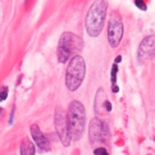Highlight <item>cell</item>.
I'll use <instances>...</instances> for the list:
<instances>
[{
    "mask_svg": "<svg viewBox=\"0 0 155 155\" xmlns=\"http://www.w3.org/2000/svg\"><path fill=\"white\" fill-rule=\"evenodd\" d=\"M7 96H8V87H2V93H0V100H2V101L7 100Z\"/></svg>",
    "mask_w": 155,
    "mask_h": 155,
    "instance_id": "14",
    "label": "cell"
},
{
    "mask_svg": "<svg viewBox=\"0 0 155 155\" xmlns=\"http://www.w3.org/2000/svg\"><path fill=\"white\" fill-rule=\"evenodd\" d=\"M67 119H68V127L71 138L74 141H78L82 137L86 124V112L85 106L80 101H72L68 106V113H67Z\"/></svg>",
    "mask_w": 155,
    "mask_h": 155,
    "instance_id": "2",
    "label": "cell"
},
{
    "mask_svg": "<svg viewBox=\"0 0 155 155\" xmlns=\"http://www.w3.org/2000/svg\"><path fill=\"white\" fill-rule=\"evenodd\" d=\"M82 47H84V41L80 36L72 32H64L58 44V60L59 63L68 62L73 56L80 54Z\"/></svg>",
    "mask_w": 155,
    "mask_h": 155,
    "instance_id": "3",
    "label": "cell"
},
{
    "mask_svg": "<svg viewBox=\"0 0 155 155\" xmlns=\"http://www.w3.org/2000/svg\"><path fill=\"white\" fill-rule=\"evenodd\" d=\"M117 73H118V64L117 63H114L113 67H112V73H110V81H112L113 86L115 84V80H117Z\"/></svg>",
    "mask_w": 155,
    "mask_h": 155,
    "instance_id": "12",
    "label": "cell"
},
{
    "mask_svg": "<svg viewBox=\"0 0 155 155\" xmlns=\"http://www.w3.org/2000/svg\"><path fill=\"white\" fill-rule=\"evenodd\" d=\"M106 0H95L86 16V31L91 37H98L103 31L106 16Z\"/></svg>",
    "mask_w": 155,
    "mask_h": 155,
    "instance_id": "1",
    "label": "cell"
},
{
    "mask_svg": "<svg viewBox=\"0 0 155 155\" xmlns=\"http://www.w3.org/2000/svg\"><path fill=\"white\" fill-rule=\"evenodd\" d=\"M106 100H108V98H106V94L104 93V90L99 89L98 93H96V96H95V112L98 114L101 113V109H105Z\"/></svg>",
    "mask_w": 155,
    "mask_h": 155,
    "instance_id": "10",
    "label": "cell"
},
{
    "mask_svg": "<svg viewBox=\"0 0 155 155\" xmlns=\"http://www.w3.org/2000/svg\"><path fill=\"white\" fill-rule=\"evenodd\" d=\"M155 56V35L145 37L144 40L140 42L138 51H137V59L138 63H145L146 60L151 59Z\"/></svg>",
    "mask_w": 155,
    "mask_h": 155,
    "instance_id": "8",
    "label": "cell"
},
{
    "mask_svg": "<svg viewBox=\"0 0 155 155\" xmlns=\"http://www.w3.org/2000/svg\"><path fill=\"white\" fill-rule=\"evenodd\" d=\"M94 154L95 155H109L105 147H98V149H95L94 150Z\"/></svg>",
    "mask_w": 155,
    "mask_h": 155,
    "instance_id": "13",
    "label": "cell"
},
{
    "mask_svg": "<svg viewBox=\"0 0 155 155\" xmlns=\"http://www.w3.org/2000/svg\"><path fill=\"white\" fill-rule=\"evenodd\" d=\"M124 27L122 23V19L119 16H113L109 21L108 26V40L112 47H117L119 45L120 40L123 37Z\"/></svg>",
    "mask_w": 155,
    "mask_h": 155,
    "instance_id": "7",
    "label": "cell"
},
{
    "mask_svg": "<svg viewBox=\"0 0 155 155\" xmlns=\"http://www.w3.org/2000/svg\"><path fill=\"white\" fill-rule=\"evenodd\" d=\"M86 74V63L81 55H76L71 59L65 72V86L69 91H76L84 82Z\"/></svg>",
    "mask_w": 155,
    "mask_h": 155,
    "instance_id": "4",
    "label": "cell"
},
{
    "mask_svg": "<svg viewBox=\"0 0 155 155\" xmlns=\"http://www.w3.org/2000/svg\"><path fill=\"white\" fill-rule=\"evenodd\" d=\"M135 4H136V7H138L141 11H146V4L144 3V0H135Z\"/></svg>",
    "mask_w": 155,
    "mask_h": 155,
    "instance_id": "15",
    "label": "cell"
},
{
    "mask_svg": "<svg viewBox=\"0 0 155 155\" xmlns=\"http://www.w3.org/2000/svg\"><path fill=\"white\" fill-rule=\"evenodd\" d=\"M89 137L91 144H99V142H105L109 138V129L108 124L103 122L99 118H94L90 122V128H89Z\"/></svg>",
    "mask_w": 155,
    "mask_h": 155,
    "instance_id": "6",
    "label": "cell"
},
{
    "mask_svg": "<svg viewBox=\"0 0 155 155\" xmlns=\"http://www.w3.org/2000/svg\"><path fill=\"white\" fill-rule=\"evenodd\" d=\"M105 110H106V112H112V104H110V101L109 100H106L105 101Z\"/></svg>",
    "mask_w": 155,
    "mask_h": 155,
    "instance_id": "16",
    "label": "cell"
},
{
    "mask_svg": "<svg viewBox=\"0 0 155 155\" xmlns=\"http://www.w3.org/2000/svg\"><path fill=\"white\" fill-rule=\"evenodd\" d=\"M112 91H113L114 94H115V93H118V91H119V87H118L117 85H114V86H113V89H112Z\"/></svg>",
    "mask_w": 155,
    "mask_h": 155,
    "instance_id": "17",
    "label": "cell"
},
{
    "mask_svg": "<svg viewBox=\"0 0 155 155\" xmlns=\"http://www.w3.org/2000/svg\"><path fill=\"white\" fill-rule=\"evenodd\" d=\"M54 126L58 132L62 144L64 146H69L71 144V133H69V127H68V119L64 112L62 110V108H56L55 114H54Z\"/></svg>",
    "mask_w": 155,
    "mask_h": 155,
    "instance_id": "5",
    "label": "cell"
},
{
    "mask_svg": "<svg viewBox=\"0 0 155 155\" xmlns=\"http://www.w3.org/2000/svg\"><path fill=\"white\" fill-rule=\"evenodd\" d=\"M30 131H31V136L33 138V142L40 147V150H42V151H50L51 146H50L49 140H47L45 135L40 131L38 126L37 124H32L30 127Z\"/></svg>",
    "mask_w": 155,
    "mask_h": 155,
    "instance_id": "9",
    "label": "cell"
},
{
    "mask_svg": "<svg viewBox=\"0 0 155 155\" xmlns=\"http://www.w3.org/2000/svg\"><path fill=\"white\" fill-rule=\"evenodd\" d=\"M21 155H36V147L31 140L25 138L21 144Z\"/></svg>",
    "mask_w": 155,
    "mask_h": 155,
    "instance_id": "11",
    "label": "cell"
},
{
    "mask_svg": "<svg viewBox=\"0 0 155 155\" xmlns=\"http://www.w3.org/2000/svg\"><path fill=\"white\" fill-rule=\"evenodd\" d=\"M120 60H122V56L118 55V56H117V59H115V62H114V63H117V64H118V63H119Z\"/></svg>",
    "mask_w": 155,
    "mask_h": 155,
    "instance_id": "18",
    "label": "cell"
}]
</instances>
